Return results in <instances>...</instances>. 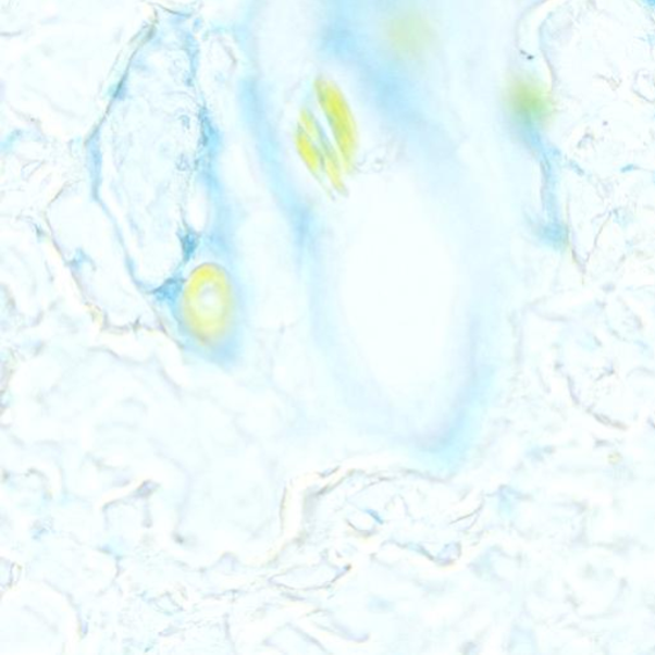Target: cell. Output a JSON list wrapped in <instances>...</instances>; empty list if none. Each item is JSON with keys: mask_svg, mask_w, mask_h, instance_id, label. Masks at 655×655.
<instances>
[{"mask_svg": "<svg viewBox=\"0 0 655 655\" xmlns=\"http://www.w3.org/2000/svg\"><path fill=\"white\" fill-rule=\"evenodd\" d=\"M295 140L305 164L314 176H320L324 172V157L319 143L301 126L296 131Z\"/></svg>", "mask_w": 655, "mask_h": 655, "instance_id": "cell-4", "label": "cell"}, {"mask_svg": "<svg viewBox=\"0 0 655 655\" xmlns=\"http://www.w3.org/2000/svg\"><path fill=\"white\" fill-rule=\"evenodd\" d=\"M318 103L325 115L332 131L336 149L342 162L351 165L358 150V129L351 108L339 87L324 77H319L314 84Z\"/></svg>", "mask_w": 655, "mask_h": 655, "instance_id": "cell-2", "label": "cell"}, {"mask_svg": "<svg viewBox=\"0 0 655 655\" xmlns=\"http://www.w3.org/2000/svg\"><path fill=\"white\" fill-rule=\"evenodd\" d=\"M512 106L515 112L522 119L541 121L548 112L547 101L535 86L520 84L512 91Z\"/></svg>", "mask_w": 655, "mask_h": 655, "instance_id": "cell-3", "label": "cell"}, {"mask_svg": "<svg viewBox=\"0 0 655 655\" xmlns=\"http://www.w3.org/2000/svg\"><path fill=\"white\" fill-rule=\"evenodd\" d=\"M178 257L144 296L166 336L182 351L227 366L244 351L250 298L235 210L228 196L208 194L202 221L186 223Z\"/></svg>", "mask_w": 655, "mask_h": 655, "instance_id": "cell-1", "label": "cell"}]
</instances>
